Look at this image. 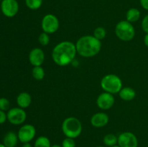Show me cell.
<instances>
[{"label":"cell","instance_id":"1","mask_svg":"<svg viewBox=\"0 0 148 147\" xmlns=\"http://www.w3.org/2000/svg\"><path fill=\"white\" fill-rule=\"evenodd\" d=\"M77 49L75 43L71 41H62L58 43L53 48L51 53L52 59L56 65L66 66L75 60Z\"/></svg>","mask_w":148,"mask_h":147},{"label":"cell","instance_id":"2","mask_svg":"<svg viewBox=\"0 0 148 147\" xmlns=\"http://www.w3.org/2000/svg\"><path fill=\"white\" fill-rule=\"evenodd\" d=\"M75 46L78 54L84 58L95 56L99 53L102 47L101 40L93 35L82 36L77 40Z\"/></svg>","mask_w":148,"mask_h":147},{"label":"cell","instance_id":"3","mask_svg":"<svg viewBox=\"0 0 148 147\" xmlns=\"http://www.w3.org/2000/svg\"><path fill=\"white\" fill-rule=\"evenodd\" d=\"M62 130L65 136L75 139L82 133V125L78 118L75 117H68L65 118L62 122Z\"/></svg>","mask_w":148,"mask_h":147},{"label":"cell","instance_id":"4","mask_svg":"<svg viewBox=\"0 0 148 147\" xmlns=\"http://www.w3.org/2000/svg\"><path fill=\"white\" fill-rule=\"evenodd\" d=\"M122 81L121 78L114 74H109L102 78L101 81V86L104 92L112 95L119 94L122 89Z\"/></svg>","mask_w":148,"mask_h":147},{"label":"cell","instance_id":"5","mask_svg":"<svg viewBox=\"0 0 148 147\" xmlns=\"http://www.w3.org/2000/svg\"><path fill=\"white\" fill-rule=\"evenodd\" d=\"M115 33L119 40L124 42L131 41L135 36V29L132 23L127 20H121L116 25Z\"/></svg>","mask_w":148,"mask_h":147},{"label":"cell","instance_id":"6","mask_svg":"<svg viewBox=\"0 0 148 147\" xmlns=\"http://www.w3.org/2000/svg\"><path fill=\"white\" fill-rule=\"evenodd\" d=\"M41 28L48 34L55 33L59 28V19L53 14H46L41 20Z\"/></svg>","mask_w":148,"mask_h":147},{"label":"cell","instance_id":"7","mask_svg":"<svg viewBox=\"0 0 148 147\" xmlns=\"http://www.w3.org/2000/svg\"><path fill=\"white\" fill-rule=\"evenodd\" d=\"M7 120L12 125H21L25 121L27 114L24 109L20 108H13L8 110L7 113Z\"/></svg>","mask_w":148,"mask_h":147},{"label":"cell","instance_id":"8","mask_svg":"<svg viewBox=\"0 0 148 147\" xmlns=\"http://www.w3.org/2000/svg\"><path fill=\"white\" fill-rule=\"evenodd\" d=\"M36 135V129L31 124L22 125L17 132L19 141L21 143H30L34 139Z\"/></svg>","mask_w":148,"mask_h":147},{"label":"cell","instance_id":"9","mask_svg":"<svg viewBox=\"0 0 148 147\" xmlns=\"http://www.w3.org/2000/svg\"><path fill=\"white\" fill-rule=\"evenodd\" d=\"M118 145L121 147H138V139L133 133L126 131L119 135Z\"/></svg>","mask_w":148,"mask_h":147},{"label":"cell","instance_id":"10","mask_svg":"<svg viewBox=\"0 0 148 147\" xmlns=\"http://www.w3.org/2000/svg\"><path fill=\"white\" fill-rule=\"evenodd\" d=\"M1 10L7 17H13L18 13L19 4L17 0H2Z\"/></svg>","mask_w":148,"mask_h":147},{"label":"cell","instance_id":"11","mask_svg":"<svg viewBox=\"0 0 148 147\" xmlns=\"http://www.w3.org/2000/svg\"><path fill=\"white\" fill-rule=\"evenodd\" d=\"M96 103L100 109L103 110H107L111 109L114 106L115 103V97L112 94L104 92L98 97Z\"/></svg>","mask_w":148,"mask_h":147},{"label":"cell","instance_id":"12","mask_svg":"<svg viewBox=\"0 0 148 147\" xmlns=\"http://www.w3.org/2000/svg\"><path fill=\"white\" fill-rule=\"evenodd\" d=\"M29 61L33 66H40L45 61V53L40 48H35L29 53Z\"/></svg>","mask_w":148,"mask_h":147},{"label":"cell","instance_id":"13","mask_svg":"<svg viewBox=\"0 0 148 147\" xmlns=\"http://www.w3.org/2000/svg\"><path fill=\"white\" fill-rule=\"evenodd\" d=\"M109 122V117L105 112H96L90 118V123L95 128H103Z\"/></svg>","mask_w":148,"mask_h":147},{"label":"cell","instance_id":"14","mask_svg":"<svg viewBox=\"0 0 148 147\" xmlns=\"http://www.w3.org/2000/svg\"><path fill=\"white\" fill-rule=\"evenodd\" d=\"M31 102L32 97L30 94L27 92H21L17 97V103L19 108H23V109L28 108L31 105Z\"/></svg>","mask_w":148,"mask_h":147},{"label":"cell","instance_id":"15","mask_svg":"<svg viewBox=\"0 0 148 147\" xmlns=\"http://www.w3.org/2000/svg\"><path fill=\"white\" fill-rule=\"evenodd\" d=\"M17 133L12 131L7 132L3 138V144L6 147H15L18 142Z\"/></svg>","mask_w":148,"mask_h":147},{"label":"cell","instance_id":"16","mask_svg":"<svg viewBox=\"0 0 148 147\" xmlns=\"http://www.w3.org/2000/svg\"><path fill=\"white\" fill-rule=\"evenodd\" d=\"M120 98L124 101H131L134 99L136 97V92L132 87H122L119 92Z\"/></svg>","mask_w":148,"mask_h":147},{"label":"cell","instance_id":"17","mask_svg":"<svg viewBox=\"0 0 148 147\" xmlns=\"http://www.w3.org/2000/svg\"><path fill=\"white\" fill-rule=\"evenodd\" d=\"M141 16L140 11L137 8H130L126 14V20H127L130 22L133 23L138 21Z\"/></svg>","mask_w":148,"mask_h":147},{"label":"cell","instance_id":"18","mask_svg":"<svg viewBox=\"0 0 148 147\" xmlns=\"http://www.w3.org/2000/svg\"><path fill=\"white\" fill-rule=\"evenodd\" d=\"M103 144H105L106 146L111 147L113 146H115L118 144V136L113 133H108L106 134L105 136L103 137Z\"/></svg>","mask_w":148,"mask_h":147},{"label":"cell","instance_id":"19","mask_svg":"<svg viewBox=\"0 0 148 147\" xmlns=\"http://www.w3.org/2000/svg\"><path fill=\"white\" fill-rule=\"evenodd\" d=\"M32 76L37 81L43 80L45 77V70L41 66H33L32 69Z\"/></svg>","mask_w":148,"mask_h":147},{"label":"cell","instance_id":"20","mask_svg":"<svg viewBox=\"0 0 148 147\" xmlns=\"http://www.w3.org/2000/svg\"><path fill=\"white\" fill-rule=\"evenodd\" d=\"M51 144L48 137L41 135L38 137L34 143V147H51Z\"/></svg>","mask_w":148,"mask_h":147},{"label":"cell","instance_id":"21","mask_svg":"<svg viewBox=\"0 0 148 147\" xmlns=\"http://www.w3.org/2000/svg\"><path fill=\"white\" fill-rule=\"evenodd\" d=\"M25 5L31 10H37L43 4V0H25Z\"/></svg>","mask_w":148,"mask_h":147},{"label":"cell","instance_id":"22","mask_svg":"<svg viewBox=\"0 0 148 147\" xmlns=\"http://www.w3.org/2000/svg\"><path fill=\"white\" fill-rule=\"evenodd\" d=\"M106 30L104 27H98L94 30L93 31V36L99 40H103L106 36Z\"/></svg>","mask_w":148,"mask_h":147},{"label":"cell","instance_id":"23","mask_svg":"<svg viewBox=\"0 0 148 147\" xmlns=\"http://www.w3.org/2000/svg\"><path fill=\"white\" fill-rule=\"evenodd\" d=\"M38 42L41 46H48L50 43V37H49V34L43 32L40 33V35L38 37Z\"/></svg>","mask_w":148,"mask_h":147},{"label":"cell","instance_id":"24","mask_svg":"<svg viewBox=\"0 0 148 147\" xmlns=\"http://www.w3.org/2000/svg\"><path fill=\"white\" fill-rule=\"evenodd\" d=\"M61 146L62 147H75L76 146V143H75V141L74 138L66 137L62 141V145Z\"/></svg>","mask_w":148,"mask_h":147},{"label":"cell","instance_id":"25","mask_svg":"<svg viewBox=\"0 0 148 147\" xmlns=\"http://www.w3.org/2000/svg\"><path fill=\"white\" fill-rule=\"evenodd\" d=\"M10 101L5 97L0 98V110L3 111L9 110H10Z\"/></svg>","mask_w":148,"mask_h":147},{"label":"cell","instance_id":"26","mask_svg":"<svg viewBox=\"0 0 148 147\" xmlns=\"http://www.w3.org/2000/svg\"><path fill=\"white\" fill-rule=\"evenodd\" d=\"M142 28H143V31L145 33H148V14L145 16L144 18L142 20L141 23Z\"/></svg>","mask_w":148,"mask_h":147},{"label":"cell","instance_id":"27","mask_svg":"<svg viewBox=\"0 0 148 147\" xmlns=\"http://www.w3.org/2000/svg\"><path fill=\"white\" fill-rule=\"evenodd\" d=\"M7 120V113L3 110H0V124H3L6 122Z\"/></svg>","mask_w":148,"mask_h":147},{"label":"cell","instance_id":"28","mask_svg":"<svg viewBox=\"0 0 148 147\" xmlns=\"http://www.w3.org/2000/svg\"><path fill=\"white\" fill-rule=\"evenodd\" d=\"M140 5L144 10L148 11V0H140Z\"/></svg>","mask_w":148,"mask_h":147},{"label":"cell","instance_id":"29","mask_svg":"<svg viewBox=\"0 0 148 147\" xmlns=\"http://www.w3.org/2000/svg\"><path fill=\"white\" fill-rule=\"evenodd\" d=\"M144 43L146 46L148 48V33H146V35L144 37Z\"/></svg>","mask_w":148,"mask_h":147},{"label":"cell","instance_id":"30","mask_svg":"<svg viewBox=\"0 0 148 147\" xmlns=\"http://www.w3.org/2000/svg\"><path fill=\"white\" fill-rule=\"evenodd\" d=\"M22 147H33V146H32V145L30 144V143H24V144H23Z\"/></svg>","mask_w":148,"mask_h":147},{"label":"cell","instance_id":"31","mask_svg":"<svg viewBox=\"0 0 148 147\" xmlns=\"http://www.w3.org/2000/svg\"><path fill=\"white\" fill-rule=\"evenodd\" d=\"M51 147H62V146L60 145H58V144H53V145H51Z\"/></svg>","mask_w":148,"mask_h":147},{"label":"cell","instance_id":"32","mask_svg":"<svg viewBox=\"0 0 148 147\" xmlns=\"http://www.w3.org/2000/svg\"><path fill=\"white\" fill-rule=\"evenodd\" d=\"M0 147H6L3 144H0Z\"/></svg>","mask_w":148,"mask_h":147},{"label":"cell","instance_id":"33","mask_svg":"<svg viewBox=\"0 0 148 147\" xmlns=\"http://www.w3.org/2000/svg\"><path fill=\"white\" fill-rule=\"evenodd\" d=\"M111 147H121V146H119L118 144H116V145H115V146H111Z\"/></svg>","mask_w":148,"mask_h":147},{"label":"cell","instance_id":"34","mask_svg":"<svg viewBox=\"0 0 148 147\" xmlns=\"http://www.w3.org/2000/svg\"><path fill=\"white\" fill-rule=\"evenodd\" d=\"M97 147H105V146H97Z\"/></svg>","mask_w":148,"mask_h":147},{"label":"cell","instance_id":"35","mask_svg":"<svg viewBox=\"0 0 148 147\" xmlns=\"http://www.w3.org/2000/svg\"><path fill=\"white\" fill-rule=\"evenodd\" d=\"M0 1H2V0H0Z\"/></svg>","mask_w":148,"mask_h":147},{"label":"cell","instance_id":"36","mask_svg":"<svg viewBox=\"0 0 148 147\" xmlns=\"http://www.w3.org/2000/svg\"><path fill=\"white\" fill-rule=\"evenodd\" d=\"M147 147H148V146H147Z\"/></svg>","mask_w":148,"mask_h":147}]
</instances>
